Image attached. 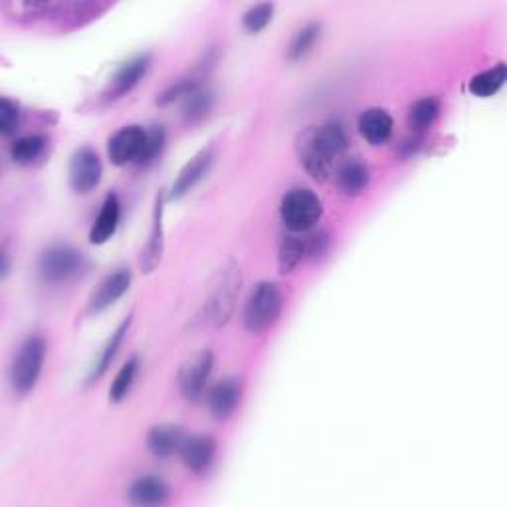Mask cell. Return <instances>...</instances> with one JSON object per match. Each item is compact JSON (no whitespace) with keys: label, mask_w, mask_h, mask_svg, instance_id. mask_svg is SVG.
Returning a JSON list of instances; mask_svg holds the SVG:
<instances>
[{"label":"cell","mask_w":507,"mask_h":507,"mask_svg":"<svg viewBox=\"0 0 507 507\" xmlns=\"http://www.w3.org/2000/svg\"><path fill=\"white\" fill-rule=\"evenodd\" d=\"M369 179H371L369 167L359 159H351L341 164V169L337 171V186L339 191L347 196L361 195L364 188H367Z\"/></svg>","instance_id":"obj_20"},{"label":"cell","mask_w":507,"mask_h":507,"mask_svg":"<svg viewBox=\"0 0 507 507\" xmlns=\"http://www.w3.org/2000/svg\"><path fill=\"white\" fill-rule=\"evenodd\" d=\"M186 440V436L181 427L174 424H159L153 427L147 434V448L155 458H171L174 454H181V448Z\"/></svg>","instance_id":"obj_15"},{"label":"cell","mask_w":507,"mask_h":507,"mask_svg":"<svg viewBox=\"0 0 507 507\" xmlns=\"http://www.w3.org/2000/svg\"><path fill=\"white\" fill-rule=\"evenodd\" d=\"M139 371V359L132 357L123 367L120 369V373L115 375V381L110 386V400L111 403H121V400L127 398V395L132 393V386L135 383V376Z\"/></svg>","instance_id":"obj_28"},{"label":"cell","mask_w":507,"mask_h":507,"mask_svg":"<svg viewBox=\"0 0 507 507\" xmlns=\"http://www.w3.org/2000/svg\"><path fill=\"white\" fill-rule=\"evenodd\" d=\"M183 120L186 123H196L210 113L215 105V91L206 88H198L183 100Z\"/></svg>","instance_id":"obj_27"},{"label":"cell","mask_w":507,"mask_h":507,"mask_svg":"<svg viewBox=\"0 0 507 507\" xmlns=\"http://www.w3.org/2000/svg\"><path fill=\"white\" fill-rule=\"evenodd\" d=\"M359 132L371 145H383L393 135V117L381 108H371L359 117Z\"/></svg>","instance_id":"obj_19"},{"label":"cell","mask_w":507,"mask_h":507,"mask_svg":"<svg viewBox=\"0 0 507 507\" xmlns=\"http://www.w3.org/2000/svg\"><path fill=\"white\" fill-rule=\"evenodd\" d=\"M212 367H215V355L210 351H203L181 371L179 386L181 395L186 400H193L195 403V400L205 395Z\"/></svg>","instance_id":"obj_11"},{"label":"cell","mask_w":507,"mask_h":507,"mask_svg":"<svg viewBox=\"0 0 507 507\" xmlns=\"http://www.w3.org/2000/svg\"><path fill=\"white\" fill-rule=\"evenodd\" d=\"M145 145V127L127 125L121 127L108 143L110 161L117 167H123L129 163H137L141 151Z\"/></svg>","instance_id":"obj_10"},{"label":"cell","mask_w":507,"mask_h":507,"mask_svg":"<svg viewBox=\"0 0 507 507\" xmlns=\"http://www.w3.org/2000/svg\"><path fill=\"white\" fill-rule=\"evenodd\" d=\"M212 163H215V147L208 145L205 149H200L196 155L185 164L179 176L174 179L171 186V198L176 200L191 193L193 188L208 174Z\"/></svg>","instance_id":"obj_12"},{"label":"cell","mask_w":507,"mask_h":507,"mask_svg":"<svg viewBox=\"0 0 507 507\" xmlns=\"http://www.w3.org/2000/svg\"><path fill=\"white\" fill-rule=\"evenodd\" d=\"M88 268L86 256L68 244H54L40 254L38 272L46 284L60 286L78 278Z\"/></svg>","instance_id":"obj_4"},{"label":"cell","mask_w":507,"mask_h":507,"mask_svg":"<svg viewBox=\"0 0 507 507\" xmlns=\"http://www.w3.org/2000/svg\"><path fill=\"white\" fill-rule=\"evenodd\" d=\"M129 288H132V269L117 268L115 272L105 276L98 284V288L91 291V296L88 300V312L100 313L111 308L117 300H121L125 296Z\"/></svg>","instance_id":"obj_9"},{"label":"cell","mask_w":507,"mask_h":507,"mask_svg":"<svg viewBox=\"0 0 507 507\" xmlns=\"http://www.w3.org/2000/svg\"><path fill=\"white\" fill-rule=\"evenodd\" d=\"M103 164L100 155L90 147L78 149L69 159V186L76 195H88L101 181Z\"/></svg>","instance_id":"obj_7"},{"label":"cell","mask_w":507,"mask_h":507,"mask_svg":"<svg viewBox=\"0 0 507 507\" xmlns=\"http://www.w3.org/2000/svg\"><path fill=\"white\" fill-rule=\"evenodd\" d=\"M320 37H322L320 22H310V25L301 26L291 37V42L288 46V60L290 62L303 60V58L315 48V44L320 42Z\"/></svg>","instance_id":"obj_25"},{"label":"cell","mask_w":507,"mask_h":507,"mask_svg":"<svg viewBox=\"0 0 507 507\" xmlns=\"http://www.w3.org/2000/svg\"><path fill=\"white\" fill-rule=\"evenodd\" d=\"M242 284L240 266L230 262L227 268L220 269L218 280L215 281V288L210 291V298L206 301L208 320L217 327L227 325L234 313L236 300H238Z\"/></svg>","instance_id":"obj_6"},{"label":"cell","mask_w":507,"mask_h":507,"mask_svg":"<svg viewBox=\"0 0 507 507\" xmlns=\"http://www.w3.org/2000/svg\"><path fill=\"white\" fill-rule=\"evenodd\" d=\"M440 101L436 98H422L408 108L407 121L412 132H427L438 120Z\"/></svg>","instance_id":"obj_23"},{"label":"cell","mask_w":507,"mask_h":507,"mask_svg":"<svg viewBox=\"0 0 507 507\" xmlns=\"http://www.w3.org/2000/svg\"><path fill=\"white\" fill-rule=\"evenodd\" d=\"M151 64H153V58L149 54H139L135 58H129L127 62H123L120 68H117V72L110 79L108 88L103 91V100L117 101L125 98L127 93H132L141 84V79L147 76Z\"/></svg>","instance_id":"obj_8"},{"label":"cell","mask_w":507,"mask_h":507,"mask_svg":"<svg viewBox=\"0 0 507 507\" xmlns=\"http://www.w3.org/2000/svg\"><path fill=\"white\" fill-rule=\"evenodd\" d=\"M169 486L167 481L157 476H143L132 483L129 488V502L133 505H163L169 500Z\"/></svg>","instance_id":"obj_18"},{"label":"cell","mask_w":507,"mask_h":507,"mask_svg":"<svg viewBox=\"0 0 507 507\" xmlns=\"http://www.w3.org/2000/svg\"><path fill=\"white\" fill-rule=\"evenodd\" d=\"M305 258H308V238H300V236H286L280 244L278 264L280 272L288 274L291 269H296Z\"/></svg>","instance_id":"obj_26"},{"label":"cell","mask_w":507,"mask_h":507,"mask_svg":"<svg viewBox=\"0 0 507 507\" xmlns=\"http://www.w3.org/2000/svg\"><path fill=\"white\" fill-rule=\"evenodd\" d=\"M164 230H163V195H157L155 208H153V224L149 232V240L145 250L141 252V269L151 274L161 262L163 248H164Z\"/></svg>","instance_id":"obj_16"},{"label":"cell","mask_w":507,"mask_h":507,"mask_svg":"<svg viewBox=\"0 0 507 507\" xmlns=\"http://www.w3.org/2000/svg\"><path fill=\"white\" fill-rule=\"evenodd\" d=\"M46 145L48 143H46V137L42 135L18 137L10 143V159H13L16 164L26 167V164L37 163L44 155Z\"/></svg>","instance_id":"obj_24"},{"label":"cell","mask_w":507,"mask_h":507,"mask_svg":"<svg viewBox=\"0 0 507 507\" xmlns=\"http://www.w3.org/2000/svg\"><path fill=\"white\" fill-rule=\"evenodd\" d=\"M121 217V203L117 198L115 193L108 195L103 200V205L100 208V215L93 222V227L90 230V242L91 244H105L117 230V224H120Z\"/></svg>","instance_id":"obj_17"},{"label":"cell","mask_w":507,"mask_h":507,"mask_svg":"<svg viewBox=\"0 0 507 507\" xmlns=\"http://www.w3.org/2000/svg\"><path fill=\"white\" fill-rule=\"evenodd\" d=\"M274 18V5L272 3H262L252 8H248L242 16V26L246 32L258 34L262 32L269 22Z\"/></svg>","instance_id":"obj_29"},{"label":"cell","mask_w":507,"mask_h":507,"mask_svg":"<svg viewBox=\"0 0 507 507\" xmlns=\"http://www.w3.org/2000/svg\"><path fill=\"white\" fill-rule=\"evenodd\" d=\"M281 310H284V296H281L280 288L274 281H260V284L252 290L250 298H248L244 305V327L250 333L260 335L268 332L269 327L276 325Z\"/></svg>","instance_id":"obj_2"},{"label":"cell","mask_w":507,"mask_h":507,"mask_svg":"<svg viewBox=\"0 0 507 507\" xmlns=\"http://www.w3.org/2000/svg\"><path fill=\"white\" fill-rule=\"evenodd\" d=\"M217 456V440L212 436H193L186 438L181 448V458L186 470L195 471V474H203L212 464V459Z\"/></svg>","instance_id":"obj_14"},{"label":"cell","mask_w":507,"mask_h":507,"mask_svg":"<svg viewBox=\"0 0 507 507\" xmlns=\"http://www.w3.org/2000/svg\"><path fill=\"white\" fill-rule=\"evenodd\" d=\"M46 359V341L40 335H30L18 347L10 364V385L18 396H26L37 388Z\"/></svg>","instance_id":"obj_3"},{"label":"cell","mask_w":507,"mask_h":507,"mask_svg":"<svg viewBox=\"0 0 507 507\" xmlns=\"http://www.w3.org/2000/svg\"><path fill=\"white\" fill-rule=\"evenodd\" d=\"M242 386L238 379H222L208 391V410L217 420H227L234 415L236 407L240 405Z\"/></svg>","instance_id":"obj_13"},{"label":"cell","mask_w":507,"mask_h":507,"mask_svg":"<svg viewBox=\"0 0 507 507\" xmlns=\"http://www.w3.org/2000/svg\"><path fill=\"white\" fill-rule=\"evenodd\" d=\"M164 141H167V133H164L163 125H151L145 129V145L137 159V164H149L155 161L161 155Z\"/></svg>","instance_id":"obj_30"},{"label":"cell","mask_w":507,"mask_h":507,"mask_svg":"<svg viewBox=\"0 0 507 507\" xmlns=\"http://www.w3.org/2000/svg\"><path fill=\"white\" fill-rule=\"evenodd\" d=\"M349 145L345 127L339 121H325L312 125L298 137L296 149L303 169L312 174L315 181H325L335 159L343 155Z\"/></svg>","instance_id":"obj_1"},{"label":"cell","mask_w":507,"mask_h":507,"mask_svg":"<svg viewBox=\"0 0 507 507\" xmlns=\"http://www.w3.org/2000/svg\"><path fill=\"white\" fill-rule=\"evenodd\" d=\"M129 327H132V315L125 317V320L120 323V327H117L115 332L110 335L108 343L103 345L98 361L93 363L91 373H90V381H98V379H101V376H103L105 373H108L110 364L113 363V359H115V355H117V351H120V347H121V343H123V339H125V335H127V332H129Z\"/></svg>","instance_id":"obj_21"},{"label":"cell","mask_w":507,"mask_h":507,"mask_svg":"<svg viewBox=\"0 0 507 507\" xmlns=\"http://www.w3.org/2000/svg\"><path fill=\"white\" fill-rule=\"evenodd\" d=\"M20 125V108L8 98L0 101V133L13 135Z\"/></svg>","instance_id":"obj_31"},{"label":"cell","mask_w":507,"mask_h":507,"mask_svg":"<svg viewBox=\"0 0 507 507\" xmlns=\"http://www.w3.org/2000/svg\"><path fill=\"white\" fill-rule=\"evenodd\" d=\"M507 79V68L505 64H498L486 72H480L470 79V93L476 98H491L498 93Z\"/></svg>","instance_id":"obj_22"},{"label":"cell","mask_w":507,"mask_h":507,"mask_svg":"<svg viewBox=\"0 0 507 507\" xmlns=\"http://www.w3.org/2000/svg\"><path fill=\"white\" fill-rule=\"evenodd\" d=\"M323 215V205L310 188H293L281 198L280 217L291 232L303 234L312 230Z\"/></svg>","instance_id":"obj_5"},{"label":"cell","mask_w":507,"mask_h":507,"mask_svg":"<svg viewBox=\"0 0 507 507\" xmlns=\"http://www.w3.org/2000/svg\"><path fill=\"white\" fill-rule=\"evenodd\" d=\"M329 238L325 232H315L308 236V258H317L325 252Z\"/></svg>","instance_id":"obj_32"}]
</instances>
